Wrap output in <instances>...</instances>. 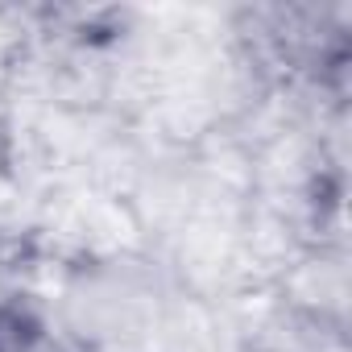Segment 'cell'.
I'll return each mask as SVG.
<instances>
[{
	"mask_svg": "<svg viewBox=\"0 0 352 352\" xmlns=\"http://www.w3.org/2000/svg\"><path fill=\"white\" fill-rule=\"evenodd\" d=\"M0 352H67L50 323L30 307H0Z\"/></svg>",
	"mask_w": 352,
	"mask_h": 352,
	"instance_id": "obj_1",
	"label": "cell"
}]
</instances>
